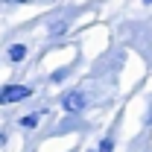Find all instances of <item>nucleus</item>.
I'll return each mask as SVG.
<instances>
[{"label":"nucleus","mask_w":152,"mask_h":152,"mask_svg":"<svg viewBox=\"0 0 152 152\" xmlns=\"http://www.w3.org/2000/svg\"><path fill=\"white\" fill-rule=\"evenodd\" d=\"M32 94L26 85H6V88H0V105L3 102H20V99H26V96Z\"/></svg>","instance_id":"nucleus-1"},{"label":"nucleus","mask_w":152,"mask_h":152,"mask_svg":"<svg viewBox=\"0 0 152 152\" xmlns=\"http://www.w3.org/2000/svg\"><path fill=\"white\" fill-rule=\"evenodd\" d=\"M61 105H64V111H82L85 108V96L79 94V91H67V94L61 96Z\"/></svg>","instance_id":"nucleus-2"},{"label":"nucleus","mask_w":152,"mask_h":152,"mask_svg":"<svg viewBox=\"0 0 152 152\" xmlns=\"http://www.w3.org/2000/svg\"><path fill=\"white\" fill-rule=\"evenodd\" d=\"M9 58H12V61H23V58H26V47H23V44H12V47H9Z\"/></svg>","instance_id":"nucleus-3"},{"label":"nucleus","mask_w":152,"mask_h":152,"mask_svg":"<svg viewBox=\"0 0 152 152\" xmlns=\"http://www.w3.org/2000/svg\"><path fill=\"white\" fill-rule=\"evenodd\" d=\"M20 126H23V129H35V126H38V114H26V117H20Z\"/></svg>","instance_id":"nucleus-4"},{"label":"nucleus","mask_w":152,"mask_h":152,"mask_svg":"<svg viewBox=\"0 0 152 152\" xmlns=\"http://www.w3.org/2000/svg\"><path fill=\"white\" fill-rule=\"evenodd\" d=\"M111 149H114V140H111V137H105V140L99 143V149H96V152H111Z\"/></svg>","instance_id":"nucleus-5"},{"label":"nucleus","mask_w":152,"mask_h":152,"mask_svg":"<svg viewBox=\"0 0 152 152\" xmlns=\"http://www.w3.org/2000/svg\"><path fill=\"white\" fill-rule=\"evenodd\" d=\"M12 3H23V0H12Z\"/></svg>","instance_id":"nucleus-6"},{"label":"nucleus","mask_w":152,"mask_h":152,"mask_svg":"<svg viewBox=\"0 0 152 152\" xmlns=\"http://www.w3.org/2000/svg\"><path fill=\"white\" fill-rule=\"evenodd\" d=\"M146 3H152V0H146Z\"/></svg>","instance_id":"nucleus-7"}]
</instances>
